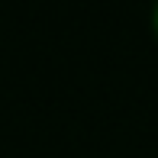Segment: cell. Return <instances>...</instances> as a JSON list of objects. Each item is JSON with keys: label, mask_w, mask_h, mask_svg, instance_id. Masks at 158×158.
Listing matches in <instances>:
<instances>
[{"label": "cell", "mask_w": 158, "mask_h": 158, "mask_svg": "<svg viewBox=\"0 0 158 158\" xmlns=\"http://www.w3.org/2000/svg\"><path fill=\"white\" fill-rule=\"evenodd\" d=\"M152 26H155V35H158V6L152 10Z\"/></svg>", "instance_id": "6da1fadb"}]
</instances>
